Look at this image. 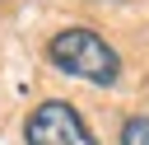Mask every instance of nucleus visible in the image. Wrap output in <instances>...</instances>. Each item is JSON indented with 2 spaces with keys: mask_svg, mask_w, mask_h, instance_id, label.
<instances>
[{
  "mask_svg": "<svg viewBox=\"0 0 149 145\" xmlns=\"http://www.w3.org/2000/svg\"><path fill=\"white\" fill-rule=\"evenodd\" d=\"M47 61L70 75V80H84V84H116L121 80V56L84 23L74 28H61L51 42H47Z\"/></svg>",
  "mask_w": 149,
  "mask_h": 145,
  "instance_id": "obj_1",
  "label": "nucleus"
},
{
  "mask_svg": "<svg viewBox=\"0 0 149 145\" xmlns=\"http://www.w3.org/2000/svg\"><path fill=\"white\" fill-rule=\"evenodd\" d=\"M23 140H28V145H98L93 131L84 126V117H79L70 103H61V98H47V103H37V108L28 112Z\"/></svg>",
  "mask_w": 149,
  "mask_h": 145,
  "instance_id": "obj_2",
  "label": "nucleus"
},
{
  "mask_svg": "<svg viewBox=\"0 0 149 145\" xmlns=\"http://www.w3.org/2000/svg\"><path fill=\"white\" fill-rule=\"evenodd\" d=\"M121 145H149V117H126L121 122Z\"/></svg>",
  "mask_w": 149,
  "mask_h": 145,
  "instance_id": "obj_3",
  "label": "nucleus"
}]
</instances>
